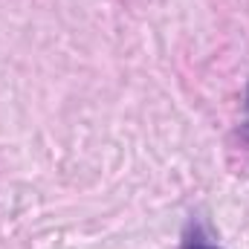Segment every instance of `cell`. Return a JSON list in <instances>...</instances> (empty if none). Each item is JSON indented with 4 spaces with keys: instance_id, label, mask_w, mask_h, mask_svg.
I'll use <instances>...</instances> for the list:
<instances>
[{
    "instance_id": "6da1fadb",
    "label": "cell",
    "mask_w": 249,
    "mask_h": 249,
    "mask_svg": "<svg viewBox=\"0 0 249 249\" xmlns=\"http://www.w3.org/2000/svg\"><path fill=\"white\" fill-rule=\"evenodd\" d=\"M183 249H220V247L209 244V241L200 235V229H194V235H188L186 241H183Z\"/></svg>"
},
{
    "instance_id": "7a4b0ae2",
    "label": "cell",
    "mask_w": 249,
    "mask_h": 249,
    "mask_svg": "<svg viewBox=\"0 0 249 249\" xmlns=\"http://www.w3.org/2000/svg\"><path fill=\"white\" fill-rule=\"evenodd\" d=\"M241 139L249 145V87H247V122H244V127H241Z\"/></svg>"
}]
</instances>
